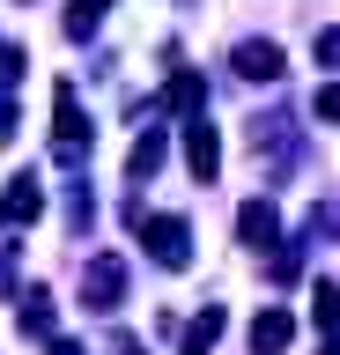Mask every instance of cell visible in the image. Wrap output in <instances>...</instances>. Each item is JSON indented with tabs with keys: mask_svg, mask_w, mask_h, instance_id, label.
Masks as SVG:
<instances>
[{
	"mask_svg": "<svg viewBox=\"0 0 340 355\" xmlns=\"http://www.w3.org/2000/svg\"><path fill=\"white\" fill-rule=\"evenodd\" d=\"M0 215H8V222H37V215H45V193H37V178H8V200H0Z\"/></svg>",
	"mask_w": 340,
	"mask_h": 355,
	"instance_id": "ba28073f",
	"label": "cell"
},
{
	"mask_svg": "<svg viewBox=\"0 0 340 355\" xmlns=\"http://www.w3.org/2000/svg\"><path fill=\"white\" fill-rule=\"evenodd\" d=\"M311 318H318V333H340V288L333 282L311 288Z\"/></svg>",
	"mask_w": 340,
	"mask_h": 355,
	"instance_id": "8fae6325",
	"label": "cell"
},
{
	"mask_svg": "<svg viewBox=\"0 0 340 355\" xmlns=\"http://www.w3.org/2000/svg\"><path fill=\"white\" fill-rule=\"evenodd\" d=\"M296 340V318L289 311H259V318H251V355H281Z\"/></svg>",
	"mask_w": 340,
	"mask_h": 355,
	"instance_id": "8992f818",
	"label": "cell"
},
{
	"mask_svg": "<svg viewBox=\"0 0 340 355\" xmlns=\"http://www.w3.org/2000/svg\"><path fill=\"white\" fill-rule=\"evenodd\" d=\"M118 355H141V348H134V340H118Z\"/></svg>",
	"mask_w": 340,
	"mask_h": 355,
	"instance_id": "ac0fdd59",
	"label": "cell"
},
{
	"mask_svg": "<svg viewBox=\"0 0 340 355\" xmlns=\"http://www.w3.org/2000/svg\"><path fill=\"white\" fill-rule=\"evenodd\" d=\"M318 60H340V30H318Z\"/></svg>",
	"mask_w": 340,
	"mask_h": 355,
	"instance_id": "2e32d148",
	"label": "cell"
},
{
	"mask_svg": "<svg viewBox=\"0 0 340 355\" xmlns=\"http://www.w3.org/2000/svg\"><path fill=\"white\" fill-rule=\"evenodd\" d=\"M104 8H111V0H74L67 8V37H89L96 22H104Z\"/></svg>",
	"mask_w": 340,
	"mask_h": 355,
	"instance_id": "7c38bea8",
	"label": "cell"
},
{
	"mask_svg": "<svg viewBox=\"0 0 340 355\" xmlns=\"http://www.w3.org/2000/svg\"><path fill=\"white\" fill-rule=\"evenodd\" d=\"M156 163H163V133H141V141H134V155H126V171H134V178H148Z\"/></svg>",
	"mask_w": 340,
	"mask_h": 355,
	"instance_id": "4fadbf2b",
	"label": "cell"
},
{
	"mask_svg": "<svg viewBox=\"0 0 340 355\" xmlns=\"http://www.w3.org/2000/svg\"><path fill=\"white\" fill-rule=\"evenodd\" d=\"M325 355H340V348H325Z\"/></svg>",
	"mask_w": 340,
	"mask_h": 355,
	"instance_id": "d6986e66",
	"label": "cell"
},
{
	"mask_svg": "<svg viewBox=\"0 0 340 355\" xmlns=\"http://www.w3.org/2000/svg\"><path fill=\"white\" fill-rule=\"evenodd\" d=\"M185 163H193V178H200V185H215V171H222V141H215V126H207L200 111L185 119Z\"/></svg>",
	"mask_w": 340,
	"mask_h": 355,
	"instance_id": "3957f363",
	"label": "cell"
},
{
	"mask_svg": "<svg viewBox=\"0 0 340 355\" xmlns=\"http://www.w3.org/2000/svg\"><path fill=\"white\" fill-rule=\"evenodd\" d=\"M237 237H244L251 252H267V244L281 237V215H274V200H244V207H237Z\"/></svg>",
	"mask_w": 340,
	"mask_h": 355,
	"instance_id": "277c9868",
	"label": "cell"
},
{
	"mask_svg": "<svg viewBox=\"0 0 340 355\" xmlns=\"http://www.w3.org/2000/svg\"><path fill=\"white\" fill-rule=\"evenodd\" d=\"M60 155H89V119H82V111H74V89L60 82Z\"/></svg>",
	"mask_w": 340,
	"mask_h": 355,
	"instance_id": "52a82bcc",
	"label": "cell"
},
{
	"mask_svg": "<svg viewBox=\"0 0 340 355\" xmlns=\"http://www.w3.org/2000/svg\"><path fill=\"white\" fill-rule=\"evenodd\" d=\"M134 230H141V244H148L156 266H185V259H193V230H185V215H141V200H134Z\"/></svg>",
	"mask_w": 340,
	"mask_h": 355,
	"instance_id": "6da1fadb",
	"label": "cell"
},
{
	"mask_svg": "<svg viewBox=\"0 0 340 355\" xmlns=\"http://www.w3.org/2000/svg\"><path fill=\"white\" fill-rule=\"evenodd\" d=\"M318 119H325V126H340V82L318 89Z\"/></svg>",
	"mask_w": 340,
	"mask_h": 355,
	"instance_id": "9a60e30c",
	"label": "cell"
},
{
	"mask_svg": "<svg viewBox=\"0 0 340 355\" xmlns=\"http://www.w3.org/2000/svg\"><path fill=\"white\" fill-rule=\"evenodd\" d=\"M23 333H52V296H30L23 304Z\"/></svg>",
	"mask_w": 340,
	"mask_h": 355,
	"instance_id": "5bb4252c",
	"label": "cell"
},
{
	"mask_svg": "<svg viewBox=\"0 0 340 355\" xmlns=\"http://www.w3.org/2000/svg\"><path fill=\"white\" fill-rule=\"evenodd\" d=\"M52 355H82V348H74V340H52Z\"/></svg>",
	"mask_w": 340,
	"mask_h": 355,
	"instance_id": "e0dca14e",
	"label": "cell"
},
{
	"mask_svg": "<svg viewBox=\"0 0 340 355\" xmlns=\"http://www.w3.org/2000/svg\"><path fill=\"white\" fill-rule=\"evenodd\" d=\"M118 288H126V259H111V252H104V259L82 266V304H89V311H111Z\"/></svg>",
	"mask_w": 340,
	"mask_h": 355,
	"instance_id": "7a4b0ae2",
	"label": "cell"
},
{
	"mask_svg": "<svg viewBox=\"0 0 340 355\" xmlns=\"http://www.w3.org/2000/svg\"><path fill=\"white\" fill-rule=\"evenodd\" d=\"M215 340H222V304H207L200 318L185 326V355H207V348H215Z\"/></svg>",
	"mask_w": 340,
	"mask_h": 355,
	"instance_id": "9c48e42d",
	"label": "cell"
},
{
	"mask_svg": "<svg viewBox=\"0 0 340 355\" xmlns=\"http://www.w3.org/2000/svg\"><path fill=\"white\" fill-rule=\"evenodd\" d=\"M237 74H244V82H281V44H274V37L237 44Z\"/></svg>",
	"mask_w": 340,
	"mask_h": 355,
	"instance_id": "5b68a950",
	"label": "cell"
},
{
	"mask_svg": "<svg viewBox=\"0 0 340 355\" xmlns=\"http://www.w3.org/2000/svg\"><path fill=\"white\" fill-rule=\"evenodd\" d=\"M163 104H170V111H200V104H207L200 74H170V89H163Z\"/></svg>",
	"mask_w": 340,
	"mask_h": 355,
	"instance_id": "30bf717a",
	"label": "cell"
}]
</instances>
